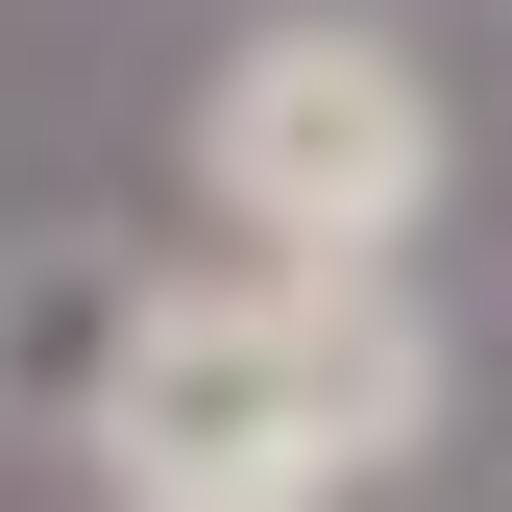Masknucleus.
I'll list each match as a JSON object with an SVG mask.
<instances>
[{"label": "nucleus", "instance_id": "2", "mask_svg": "<svg viewBox=\"0 0 512 512\" xmlns=\"http://www.w3.org/2000/svg\"><path fill=\"white\" fill-rule=\"evenodd\" d=\"M196 196L269 244V269H391L415 196H439V98H415V49H366V25H269V49L196 98Z\"/></svg>", "mask_w": 512, "mask_h": 512}, {"label": "nucleus", "instance_id": "1", "mask_svg": "<svg viewBox=\"0 0 512 512\" xmlns=\"http://www.w3.org/2000/svg\"><path fill=\"white\" fill-rule=\"evenodd\" d=\"M439 415V342L391 269H220V293H122L98 366V464H317L366 488Z\"/></svg>", "mask_w": 512, "mask_h": 512}, {"label": "nucleus", "instance_id": "3", "mask_svg": "<svg viewBox=\"0 0 512 512\" xmlns=\"http://www.w3.org/2000/svg\"><path fill=\"white\" fill-rule=\"evenodd\" d=\"M122 512H342L317 464H122Z\"/></svg>", "mask_w": 512, "mask_h": 512}]
</instances>
